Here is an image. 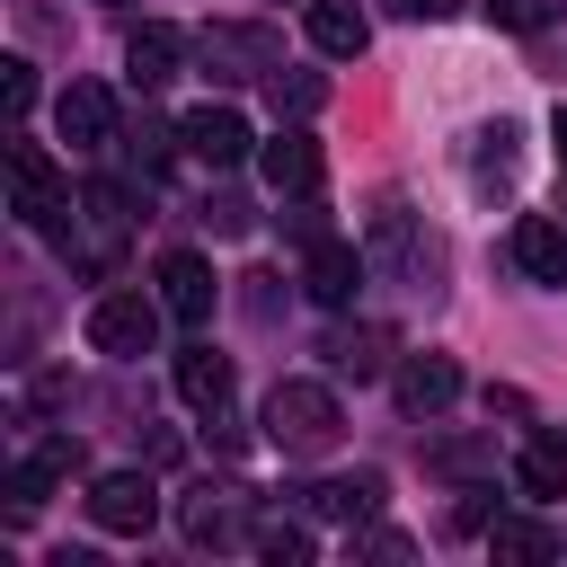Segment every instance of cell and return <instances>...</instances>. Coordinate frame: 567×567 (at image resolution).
<instances>
[{
	"label": "cell",
	"mask_w": 567,
	"mask_h": 567,
	"mask_svg": "<svg viewBox=\"0 0 567 567\" xmlns=\"http://www.w3.org/2000/svg\"><path fill=\"white\" fill-rule=\"evenodd\" d=\"M44 230H53V248H62L80 275H106V266L124 257V239H133V186L89 177L80 195H62V213H53Z\"/></svg>",
	"instance_id": "cell-1"
},
{
	"label": "cell",
	"mask_w": 567,
	"mask_h": 567,
	"mask_svg": "<svg viewBox=\"0 0 567 567\" xmlns=\"http://www.w3.org/2000/svg\"><path fill=\"white\" fill-rule=\"evenodd\" d=\"M363 257H372V275H390V284H399V292H416V301H434V292H443V239H434L408 204H381V213H372Z\"/></svg>",
	"instance_id": "cell-2"
},
{
	"label": "cell",
	"mask_w": 567,
	"mask_h": 567,
	"mask_svg": "<svg viewBox=\"0 0 567 567\" xmlns=\"http://www.w3.org/2000/svg\"><path fill=\"white\" fill-rule=\"evenodd\" d=\"M337 434H346V408H337L328 381H275L266 390V443L275 452L319 461V452H337Z\"/></svg>",
	"instance_id": "cell-3"
},
{
	"label": "cell",
	"mask_w": 567,
	"mask_h": 567,
	"mask_svg": "<svg viewBox=\"0 0 567 567\" xmlns=\"http://www.w3.org/2000/svg\"><path fill=\"white\" fill-rule=\"evenodd\" d=\"M159 310H168V301L97 292V301H89V346H97V354H115V363H133V354H151V346H159Z\"/></svg>",
	"instance_id": "cell-4"
},
{
	"label": "cell",
	"mask_w": 567,
	"mask_h": 567,
	"mask_svg": "<svg viewBox=\"0 0 567 567\" xmlns=\"http://www.w3.org/2000/svg\"><path fill=\"white\" fill-rule=\"evenodd\" d=\"M257 168H266V186H275L284 204H301V195H319V186H328V151H319V133H310L301 115L257 151Z\"/></svg>",
	"instance_id": "cell-5"
},
{
	"label": "cell",
	"mask_w": 567,
	"mask_h": 567,
	"mask_svg": "<svg viewBox=\"0 0 567 567\" xmlns=\"http://www.w3.org/2000/svg\"><path fill=\"white\" fill-rule=\"evenodd\" d=\"M204 62H213V80H275L284 35L275 27H204Z\"/></svg>",
	"instance_id": "cell-6"
},
{
	"label": "cell",
	"mask_w": 567,
	"mask_h": 567,
	"mask_svg": "<svg viewBox=\"0 0 567 567\" xmlns=\"http://www.w3.org/2000/svg\"><path fill=\"white\" fill-rule=\"evenodd\" d=\"M89 523H97V532H151V523H159V487H151L142 470H106V478L89 487Z\"/></svg>",
	"instance_id": "cell-7"
},
{
	"label": "cell",
	"mask_w": 567,
	"mask_h": 567,
	"mask_svg": "<svg viewBox=\"0 0 567 567\" xmlns=\"http://www.w3.org/2000/svg\"><path fill=\"white\" fill-rule=\"evenodd\" d=\"M248 532H257V523H248V487L221 478V487H195V496H186V540H195V549H239Z\"/></svg>",
	"instance_id": "cell-8"
},
{
	"label": "cell",
	"mask_w": 567,
	"mask_h": 567,
	"mask_svg": "<svg viewBox=\"0 0 567 567\" xmlns=\"http://www.w3.org/2000/svg\"><path fill=\"white\" fill-rule=\"evenodd\" d=\"M177 142H186V159H204V168H239L257 133H248L239 106H195V115L177 124Z\"/></svg>",
	"instance_id": "cell-9"
},
{
	"label": "cell",
	"mask_w": 567,
	"mask_h": 567,
	"mask_svg": "<svg viewBox=\"0 0 567 567\" xmlns=\"http://www.w3.org/2000/svg\"><path fill=\"white\" fill-rule=\"evenodd\" d=\"M159 301H168V319L204 328L213 301H221V284H213V266H204L195 248H168V257H159Z\"/></svg>",
	"instance_id": "cell-10"
},
{
	"label": "cell",
	"mask_w": 567,
	"mask_h": 567,
	"mask_svg": "<svg viewBox=\"0 0 567 567\" xmlns=\"http://www.w3.org/2000/svg\"><path fill=\"white\" fill-rule=\"evenodd\" d=\"M53 124H62L71 151H106V142H115V97H106L97 80H71V89L53 97Z\"/></svg>",
	"instance_id": "cell-11"
},
{
	"label": "cell",
	"mask_w": 567,
	"mask_h": 567,
	"mask_svg": "<svg viewBox=\"0 0 567 567\" xmlns=\"http://www.w3.org/2000/svg\"><path fill=\"white\" fill-rule=\"evenodd\" d=\"M363 275H372V257H363L354 239H319V248H310V266H301L310 301H328V310H346V301L363 292Z\"/></svg>",
	"instance_id": "cell-12"
},
{
	"label": "cell",
	"mask_w": 567,
	"mask_h": 567,
	"mask_svg": "<svg viewBox=\"0 0 567 567\" xmlns=\"http://www.w3.org/2000/svg\"><path fill=\"white\" fill-rule=\"evenodd\" d=\"M452 399H461V363L452 354H408L399 363V408L408 416H443Z\"/></svg>",
	"instance_id": "cell-13"
},
{
	"label": "cell",
	"mask_w": 567,
	"mask_h": 567,
	"mask_svg": "<svg viewBox=\"0 0 567 567\" xmlns=\"http://www.w3.org/2000/svg\"><path fill=\"white\" fill-rule=\"evenodd\" d=\"M505 248H514V266H523L532 284H567V221H549V213H523Z\"/></svg>",
	"instance_id": "cell-14"
},
{
	"label": "cell",
	"mask_w": 567,
	"mask_h": 567,
	"mask_svg": "<svg viewBox=\"0 0 567 567\" xmlns=\"http://www.w3.org/2000/svg\"><path fill=\"white\" fill-rule=\"evenodd\" d=\"M514 487L532 496V505H549V496H567V434H523V452H514Z\"/></svg>",
	"instance_id": "cell-15"
},
{
	"label": "cell",
	"mask_w": 567,
	"mask_h": 567,
	"mask_svg": "<svg viewBox=\"0 0 567 567\" xmlns=\"http://www.w3.org/2000/svg\"><path fill=\"white\" fill-rule=\"evenodd\" d=\"M310 44H319L328 62H354V53L372 44V18H363L354 0H310Z\"/></svg>",
	"instance_id": "cell-16"
},
{
	"label": "cell",
	"mask_w": 567,
	"mask_h": 567,
	"mask_svg": "<svg viewBox=\"0 0 567 567\" xmlns=\"http://www.w3.org/2000/svg\"><path fill=\"white\" fill-rule=\"evenodd\" d=\"M177 399H186V408H204V416H221V408H230V354L186 346V354H177Z\"/></svg>",
	"instance_id": "cell-17"
},
{
	"label": "cell",
	"mask_w": 567,
	"mask_h": 567,
	"mask_svg": "<svg viewBox=\"0 0 567 567\" xmlns=\"http://www.w3.org/2000/svg\"><path fill=\"white\" fill-rule=\"evenodd\" d=\"M9 177H18V221H53L62 213V195H53V168H44V151L35 142H9Z\"/></svg>",
	"instance_id": "cell-18"
},
{
	"label": "cell",
	"mask_w": 567,
	"mask_h": 567,
	"mask_svg": "<svg viewBox=\"0 0 567 567\" xmlns=\"http://www.w3.org/2000/svg\"><path fill=\"white\" fill-rule=\"evenodd\" d=\"M124 71H133V89H159V80H177V27H133L124 35Z\"/></svg>",
	"instance_id": "cell-19"
},
{
	"label": "cell",
	"mask_w": 567,
	"mask_h": 567,
	"mask_svg": "<svg viewBox=\"0 0 567 567\" xmlns=\"http://www.w3.org/2000/svg\"><path fill=\"white\" fill-rule=\"evenodd\" d=\"M301 505H310L319 523H363V514L381 505V478H319V487H301Z\"/></svg>",
	"instance_id": "cell-20"
},
{
	"label": "cell",
	"mask_w": 567,
	"mask_h": 567,
	"mask_svg": "<svg viewBox=\"0 0 567 567\" xmlns=\"http://www.w3.org/2000/svg\"><path fill=\"white\" fill-rule=\"evenodd\" d=\"M425 470L434 478H487L496 470V443L487 434H443V443H425Z\"/></svg>",
	"instance_id": "cell-21"
},
{
	"label": "cell",
	"mask_w": 567,
	"mask_h": 567,
	"mask_svg": "<svg viewBox=\"0 0 567 567\" xmlns=\"http://www.w3.org/2000/svg\"><path fill=\"white\" fill-rule=\"evenodd\" d=\"M470 177H478V186H505V177H514V124H505V115H496V124H478Z\"/></svg>",
	"instance_id": "cell-22"
},
{
	"label": "cell",
	"mask_w": 567,
	"mask_h": 567,
	"mask_svg": "<svg viewBox=\"0 0 567 567\" xmlns=\"http://www.w3.org/2000/svg\"><path fill=\"white\" fill-rule=\"evenodd\" d=\"M381 354H390V337H381V328H337V337H328V363H337V372H354V381H363V372H381Z\"/></svg>",
	"instance_id": "cell-23"
},
{
	"label": "cell",
	"mask_w": 567,
	"mask_h": 567,
	"mask_svg": "<svg viewBox=\"0 0 567 567\" xmlns=\"http://www.w3.org/2000/svg\"><path fill=\"white\" fill-rule=\"evenodd\" d=\"M487 549H496V558H558V540H549L540 523H523V514H505V523L487 532Z\"/></svg>",
	"instance_id": "cell-24"
},
{
	"label": "cell",
	"mask_w": 567,
	"mask_h": 567,
	"mask_svg": "<svg viewBox=\"0 0 567 567\" xmlns=\"http://www.w3.org/2000/svg\"><path fill=\"white\" fill-rule=\"evenodd\" d=\"M248 549H257V558H275V567H301V558H310V532H301V523H257V532H248Z\"/></svg>",
	"instance_id": "cell-25"
},
{
	"label": "cell",
	"mask_w": 567,
	"mask_h": 567,
	"mask_svg": "<svg viewBox=\"0 0 567 567\" xmlns=\"http://www.w3.org/2000/svg\"><path fill=\"white\" fill-rule=\"evenodd\" d=\"M266 97H275V115H310L328 89H319V71H275V80H266Z\"/></svg>",
	"instance_id": "cell-26"
},
{
	"label": "cell",
	"mask_w": 567,
	"mask_h": 567,
	"mask_svg": "<svg viewBox=\"0 0 567 567\" xmlns=\"http://www.w3.org/2000/svg\"><path fill=\"white\" fill-rule=\"evenodd\" d=\"M124 151H133V159H142V177H159V168H168V151H186V142H177V133H168V124H151V115H142V124H133V142H124Z\"/></svg>",
	"instance_id": "cell-27"
},
{
	"label": "cell",
	"mask_w": 567,
	"mask_h": 567,
	"mask_svg": "<svg viewBox=\"0 0 567 567\" xmlns=\"http://www.w3.org/2000/svg\"><path fill=\"white\" fill-rule=\"evenodd\" d=\"M487 18H496V27H514V35H532V27H549V18H558V0H487Z\"/></svg>",
	"instance_id": "cell-28"
},
{
	"label": "cell",
	"mask_w": 567,
	"mask_h": 567,
	"mask_svg": "<svg viewBox=\"0 0 567 567\" xmlns=\"http://www.w3.org/2000/svg\"><path fill=\"white\" fill-rule=\"evenodd\" d=\"M204 221L230 239V230H248V204H239V195H204Z\"/></svg>",
	"instance_id": "cell-29"
},
{
	"label": "cell",
	"mask_w": 567,
	"mask_h": 567,
	"mask_svg": "<svg viewBox=\"0 0 567 567\" xmlns=\"http://www.w3.org/2000/svg\"><path fill=\"white\" fill-rule=\"evenodd\" d=\"M0 89H9V115H27V106H35V71H27V62H9V80H0Z\"/></svg>",
	"instance_id": "cell-30"
},
{
	"label": "cell",
	"mask_w": 567,
	"mask_h": 567,
	"mask_svg": "<svg viewBox=\"0 0 567 567\" xmlns=\"http://www.w3.org/2000/svg\"><path fill=\"white\" fill-rule=\"evenodd\" d=\"M390 9H399V18H452L461 0H390Z\"/></svg>",
	"instance_id": "cell-31"
},
{
	"label": "cell",
	"mask_w": 567,
	"mask_h": 567,
	"mask_svg": "<svg viewBox=\"0 0 567 567\" xmlns=\"http://www.w3.org/2000/svg\"><path fill=\"white\" fill-rule=\"evenodd\" d=\"M558 159H567V106H558Z\"/></svg>",
	"instance_id": "cell-32"
}]
</instances>
